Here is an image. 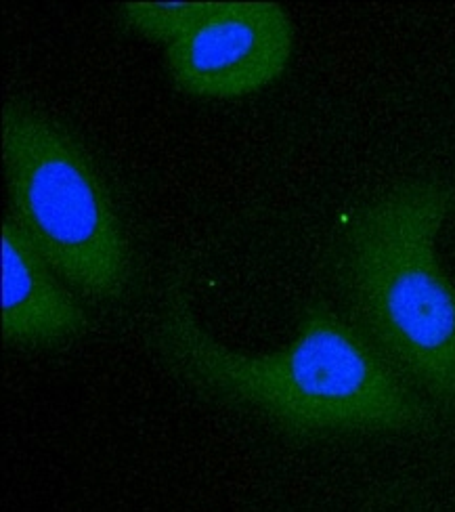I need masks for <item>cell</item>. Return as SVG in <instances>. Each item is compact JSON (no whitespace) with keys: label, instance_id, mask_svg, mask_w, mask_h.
<instances>
[{"label":"cell","instance_id":"cell-1","mask_svg":"<svg viewBox=\"0 0 455 512\" xmlns=\"http://www.w3.org/2000/svg\"><path fill=\"white\" fill-rule=\"evenodd\" d=\"M154 340L177 376L292 435L407 433L424 429L430 418L386 355L325 305L305 311L284 349L252 355L206 332L183 286L172 284Z\"/></svg>","mask_w":455,"mask_h":512},{"label":"cell","instance_id":"cell-2","mask_svg":"<svg viewBox=\"0 0 455 512\" xmlns=\"http://www.w3.org/2000/svg\"><path fill=\"white\" fill-rule=\"evenodd\" d=\"M453 206L441 179H407L365 202L346 227V284L390 364L455 410V284L439 238Z\"/></svg>","mask_w":455,"mask_h":512},{"label":"cell","instance_id":"cell-3","mask_svg":"<svg viewBox=\"0 0 455 512\" xmlns=\"http://www.w3.org/2000/svg\"><path fill=\"white\" fill-rule=\"evenodd\" d=\"M0 137L11 219L65 284L95 301H120L133 254L91 158L59 122L24 103L5 105Z\"/></svg>","mask_w":455,"mask_h":512},{"label":"cell","instance_id":"cell-4","mask_svg":"<svg viewBox=\"0 0 455 512\" xmlns=\"http://www.w3.org/2000/svg\"><path fill=\"white\" fill-rule=\"evenodd\" d=\"M294 53L288 11L267 0L214 3L183 38L166 47L172 82L198 99H240L286 72Z\"/></svg>","mask_w":455,"mask_h":512},{"label":"cell","instance_id":"cell-5","mask_svg":"<svg viewBox=\"0 0 455 512\" xmlns=\"http://www.w3.org/2000/svg\"><path fill=\"white\" fill-rule=\"evenodd\" d=\"M86 311L11 217L3 221V338L53 347L89 330Z\"/></svg>","mask_w":455,"mask_h":512},{"label":"cell","instance_id":"cell-6","mask_svg":"<svg viewBox=\"0 0 455 512\" xmlns=\"http://www.w3.org/2000/svg\"><path fill=\"white\" fill-rule=\"evenodd\" d=\"M214 3H126L120 17L128 30L172 45L212 11Z\"/></svg>","mask_w":455,"mask_h":512}]
</instances>
